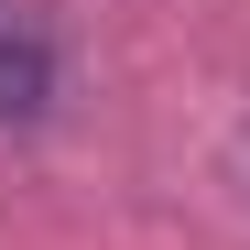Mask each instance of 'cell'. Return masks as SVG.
<instances>
[{
    "mask_svg": "<svg viewBox=\"0 0 250 250\" xmlns=\"http://www.w3.org/2000/svg\"><path fill=\"white\" fill-rule=\"evenodd\" d=\"M44 98H55V33L22 0H0V131L11 120H44Z\"/></svg>",
    "mask_w": 250,
    "mask_h": 250,
    "instance_id": "cell-1",
    "label": "cell"
}]
</instances>
